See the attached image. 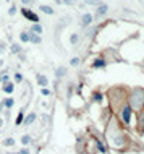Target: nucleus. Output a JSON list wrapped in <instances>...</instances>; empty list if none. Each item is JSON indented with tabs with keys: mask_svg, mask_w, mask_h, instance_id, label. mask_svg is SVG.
Returning <instances> with one entry per match:
<instances>
[{
	"mask_svg": "<svg viewBox=\"0 0 144 154\" xmlns=\"http://www.w3.org/2000/svg\"><path fill=\"white\" fill-rule=\"evenodd\" d=\"M34 120H36V114H29V115H28V117L25 119V123L29 125V123H33Z\"/></svg>",
	"mask_w": 144,
	"mask_h": 154,
	"instance_id": "nucleus-9",
	"label": "nucleus"
},
{
	"mask_svg": "<svg viewBox=\"0 0 144 154\" xmlns=\"http://www.w3.org/2000/svg\"><path fill=\"white\" fill-rule=\"evenodd\" d=\"M91 21H92V16L91 15H83V26H88V25H91Z\"/></svg>",
	"mask_w": 144,
	"mask_h": 154,
	"instance_id": "nucleus-6",
	"label": "nucleus"
},
{
	"mask_svg": "<svg viewBox=\"0 0 144 154\" xmlns=\"http://www.w3.org/2000/svg\"><path fill=\"white\" fill-rule=\"evenodd\" d=\"M121 119H123L125 123H129V120H131V107L129 105H125L123 110H121Z\"/></svg>",
	"mask_w": 144,
	"mask_h": 154,
	"instance_id": "nucleus-2",
	"label": "nucleus"
},
{
	"mask_svg": "<svg viewBox=\"0 0 144 154\" xmlns=\"http://www.w3.org/2000/svg\"><path fill=\"white\" fill-rule=\"evenodd\" d=\"M20 37H21V41H23V42H28V41H29V33H21Z\"/></svg>",
	"mask_w": 144,
	"mask_h": 154,
	"instance_id": "nucleus-13",
	"label": "nucleus"
},
{
	"mask_svg": "<svg viewBox=\"0 0 144 154\" xmlns=\"http://www.w3.org/2000/svg\"><path fill=\"white\" fill-rule=\"evenodd\" d=\"M29 41L34 42V44H40V36L34 34V33H29Z\"/></svg>",
	"mask_w": 144,
	"mask_h": 154,
	"instance_id": "nucleus-4",
	"label": "nucleus"
},
{
	"mask_svg": "<svg viewBox=\"0 0 144 154\" xmlns=\"http://www.w3.org/2000/svg\"><path fill=\"white\" fill-rule=\"evenodd\" d=\"M40 11H44L45 15H54V10L49 5H40Z\"/></svg>",
	"mask_w": 144,
	"mask_h": 154,
	"instance_id": "nucleus-5",
	"label": "nucleus"
},
{
	"mask_svg": "<svg viewBox=\"0 0 144 154\" xmlns=\"http://www.w3.org/2000/svg\"><path fill=\"white\" fill-rule=\"evenodd\" d=\"M63 2H65V3H68V5H70V3H73V0H63Z\"/></svg>",
	"mask_w": 144,
	"mask_h": 154,
	"instance_id": "nucleus-29",
	"label": "nucleus"
},
{
	"mask_svg": "<svg viewBox=\"0 0 144 154\" xmlns=\"http://www.w3.org/2000/svg\"><path fill=\"white\" fill-rule=\"evenodd\" d=\"M139 2H141V3H144V0H139Z\"/></svg>",
	"mask_w": 144,
	"mask_h": 154,
	"instance_id": "nucleus-30",
	"label": "nucleus"
},
{
	"mask_svg": "<svg viewBox=\"0 0 144 154\" xmlns=\"http://www.w3.org/2000/svg\"><path fill=\"white\" fill-rule=\"evenodd\" d=\"M78 63H80V59H78V57H75V59L71 60V65H73V67H76Z\"/></svg>",
	"mask_w": 144,
	"mask_h": 154,
	"instance_id": "nucleus-22",
	"label": "nucleus"
},
{
	"mask_svg": "<svg viewBox=\"0 0 144 154\" xmlns=\"http://www.w3.org/2000/svg\"><path fill=\"white\" fill-rule=\"evenodd\" d=\"M18 154H29V151H28V149H21Z\"/></svg>",
	"mask_w": 144,
	"mask_h": 154,
	"instance_id": "nucleus-27",
	"label": "nucleus"
},
{
	"mask_svg": "<svg viewBox=\"0 0 144 154\" xmlns=\"http://www.w3.org/2000/svg\"><path fill=\"white\" fill-rule=\"evenodd\" d=\"M37 83L40 86H47V78H45L44 75H37Z\"/></svg>",
	"mask_w": 144,
	"mask_h": 154,
	"instance_id": "nucleus-7",
	"label": "nucleus"
},
{
	"mask_svg": "<svg viewBox=\"0 0 144 154\" xmlns=\"http://www.w3.org/2000/svg\"><path fill=\"white\" fill-rule=\"evenodd\" d=\"M92 67H94V68H102V67H105V62L104 60H96L94 63H92Z\"/></svg>",
	"mask_w": 144,
	"mask_h": 154,
	"instance_id": "nucleus-10",
	"label": "nucleus"
},
{
	"mask_svg": "<svg viewBox=\"0 0 144 154\" xmlns=\"http://www.w3.org/2000/svg\"><path fill=\"white\" fill-rule=\"evenodd\" d=\"M65 73H66V70H65L63 67H60V68H57V76H58V78H62V76H63Z\"/></svg>",
	"mask_w": 144,
	"mask_h": 154,
	"instance_id": "nucleus-14",
	"label": "nucleus"
},
{
	"mask_svg": "<svg viewBox=\"0 0 144 154\" xmlns=\"http://www.w3.org/2000/svg\"><path fill=\"white\" fill-rule=\"evenodd\" d=\"M33 33H34V34H40V33H42V26L34 25V26H33Z\"/></svg>",
	"mask_w": 144,
	"mask_h": 154,
	"instance_id": "nucleus-11",
	"label": "nucleus"
},
{
	"mask_svg": "<svg viewBox=\"0 0 144 154\" xmlns=\"http://www.w3.org/2000/svg\"><path fill=\"white\" fill-rule=\"evenodd\" d=\"M10 49H11V52H13V54H18V52L21 50V47H20L18 44H13V45L10 47Z\"/></svg>",
	"mask_w": 144,
	"mask_h": 154,
	"instance_id": "nucleus-16",
	"label": "nucleus"
},
{
	"mask_svg": "<svg viewBox=\"0 0 144 154\" xmlns=\"http://www.w3.org/2000/svg\"><path fill=\"white\" fill-rule=\"evenodd\" d=\"M21 2H23L25 5H33V3H34V0H21Z\"/></svg>",
	"mask_w": 144,
	"mask_h": 154,
	"instance_id": "nucleus-24",
	"label": "nucleus"
},
{
	"mask_svg": "<svg viewBox=\"0 0 144 154\" xmlns=\"http://www.w3.org/2000/svg\"><path fill=\"white\" fill-rule=\"evenodd\" d=\"M144 104V89H134L131 93V109H139Z\"/></svg>",
	"mask_w": 144,
	"mask_h": 154,
	"instance_id": "nucleus-1",
	"label": "nucleus"
},
{
	"mask_svg": "<svg viewBox=\"0 0 144 154\" xmlns=\"http://www.w3.org/2000/svg\"><path fill=\"white\" fill-rule=\"evenodd\" d=\"M57 2H62V0H57Z\"/></svg>",
	"mask_w": 144,
	"mask_h": 154,
	"instance_id": "nucleus-32",
	"label": "nucleus"
},
{
	"mask_svg": "<svg viewBox=\"0 0 144 154\" xmlns=\"http://www.w3.org/2000/svg\"><path fill=\"white\" fill-rule=\"evenodd\" d=\"M0 127H2V120H0Z\"/></svg>",
	"mask_w": 144,
	"mask_h": 154,
	"instance_id": "nucleus-31",
	"label": "nucleus"
},
{
	"mask_svg": "<svg viewBox=\"0 0 144 154\" xmlns=\"http://www.w3.org/2000/svg\"><path fill=\"white\" fill-rule=\"evenodd\" d=\"M21 143H23V144H29L31 143V136H29V135H25V136L21 138Z\"/></svg>",
	"mask_w": 144,
	"mask_h": 154,
	"instance_id": "nucleus-15",
	"label": "nucleus"
},
{
	"mask_svg": "<svg viewBox=\"0 0 144 154\" xmlns=\"http://www.w3.org/2000/svg\"><path fill=\"white\" fill-rule=\"evenodd\" d=\"M3 144H5V146H13V144H15V139H13V138H7L5 141H3Z\"/></svg>",
	"mask_w": 144,
	"mask_h": 154,
	"instance_id": "nucleus-17",
	"label": "nucleus"
},
{
	"mask_svg": "<svg viewBox=\"0 0 144 154\" xmlns=\"http://www.w3.org/2000/svg\"><path fill=\"white\" fill-rule=\"evenodd\" d=\"M107 10H109V7H107V5H100L99 8H97V15H99V16L105 15V13H107Z\"/></svg>",
	"mask_w": 144,
	"mask_h": 154,
	"instance_id": "nucleus-8",
	"label": "nucleus"
},
{
	"mask_svg": "<svg viewBox=\"0 0 144 154\" xmlns=\"http://www.w3.org/2000/svg\"><path fill=\"white\" fill-rule=\"evenodd\" d=\"M23 15L26 16V18H28V20H31L33 21V23H37V21H39V18H37V15H34V13H33V11H29V10H23Z\"/></svg>",
	"mask_w": 144,
	"mask_h": 154,
	"instance_id": "nucleus-3",
	"label": "nucleus"
},
{
	"mask_svg": "<svg viewBox=\"0 0 144 154\" xmlns=\"http://www.w3.org/2000/svg\"><path fill=\"white\" fill-rule=\"evenodd\" d=\"M16 13V7L15 5H11L10 7V10H8V15H15Z\"/></svg>",
	"mask_w": 144,
	"mask_h": 154,
	"instance_id": "nucleus-21",
	"label": "nucleus"
},
{
	"mask_svg": "<svg viewBox=\"0 0 144 154\" xmlns=\"http://www.w3.org/2000/svg\"><path fill=\"white\" fill-rule=\"evenodd\" d=\"M15 80H16V81H18V83H20V81H21V80H23V76H21V75H20V73H16V75H15Z\"/></svg>",
	"mask_w": 144,
	"mask_h": 154,
	"instance_id": "nucleus-25",
	"label": "nucleus"
},
{
	"mask_svg": "<svg viewBox=\"0 0 144 154\" xmlns=\"http://www.w3.org/2000/svg\"><path fill=\"white\" fill-rule=\"evenodd\" d=\"M13 89H15V86H13V85H7L5 88H3L5 93H13Z\"/></svg>",
	"mask_w": 144,
	"mask_h": 154,
	"instance_id": "nucleus-18",
	"label": "nucleus"
},
{
	"mask_svg": "<svg viewBox=\"0 0 144 154\" xmlns=\"http://www.w3.org/2000/svg\"><path fill=\"white\" fill-rule=\"evenodd\" d=\"M3 105H5V107H11V105H13V99H10V97H8V99H5Z\"/></svg>",
	"mask_w": 144,
	"mask_h": 154,
	"instance_id": "nucleus-19",
	"label": "nucleus"
},
{
	"mask_svg": "<svg viewBox=\"0 0 144 154\" xmlns=\"http://www.w3.org/2000/svg\"><path fill=\"white\" fill-rule=\"evenodd\" d=\"M21 122H23V112H20V115H18V119H16V123L20 125Z\"/></svg>",
	"mask_w": 144,
	"mask_h": 154,
	"instance_id": "nucleus-23",
	"label": "nucleus"
},
{
	"mask_svg": "<svg viewBox=\"0 0 144 154\" xmlns=\"http://www.w3.org/2000/svg\"><path fill=\"white\" fill-rule=\"evenodd\" d=\"M86 3H88V5H102V3H100V0H84Z\"/></svg>",
	"mask_w": 144,
	"mask_h": 154,
	"instance_id": "nucleus-12",
	"label": "nucleus"
},
{
	"mask_svg": "<svg viewBox=\"0 0 144 154\" xmlns=\"http://www.w3.org/2000/svg\"><path fill=\"white\" fill-rule=\"evenodd\" d=\"M70 41H71V44H76V42H78V34H71Z\"/></svg>",
	"mask_w": 144,
	"mask_h": 154,
	"instance_id": "nucleus-20",
	"label": "nucleus"
},
{
	"mask_svg": "<svg viewBox=\"0 0 144 154\" xmlns=\"http://www.w3.org/2000/svg\"><path fill=\"white\" fill-rule=\"evenodd\" d=\"M5 49V44H3V42H2V44H0V52H2V50Z\"/></svg>",
	"mask_w": 144,
	"mask_h": 154,
	"instance_id": "nucleus-28",
	"label": "nucleus"
},
{
	"mask_svg": "<svg viewBox=\"0 0 144 154\" xmlns=\"http://www.w3.org/2000/svg\"><path fill=\"white\" fill-rule=\"evenodd\" d=\"M97 146H99L100 153H105V148H104V144H102V143H97Z\"/></svg>",
	"mask_w": 144,
	"mask_h": 154,
	"instance_id": "nucleus-26",
	"label": "nucleus"
}]
</instances>
